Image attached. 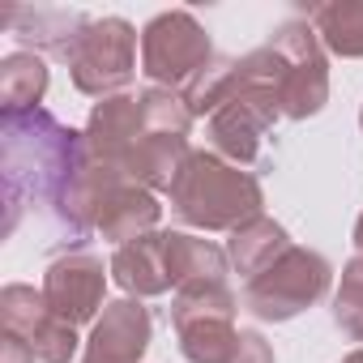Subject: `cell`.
<instances>
[{
    "label": "cell",
    "instance_id": "1",
    "mask_svg": "<svg viewBox=\"0 0 363 363\" xmlns=\"http://www.w3.org/2000/svg\"><path fill=\"white\" fill-rule=\"evenodd\" d=\"M86 162V133L60 124L52 111H5L0 116V171H5V235L22 210L60 218L65 197Z\"/></svg>",
    "mask_w": 363,
    "mask_h": 363
},
{
    "label": "cell",
    "instance_id": "2",
    "mask_svg": "<svg viewBox=\"0 0 363 363\" xmlns=\"http://www.w3.org/2000/svg\"><path fill=\"white\" fill-rule=\"evenodd\" d=\"M261 179L214 150H193L171 184V214L197 231H235L265 214Z\"/></svg>",
    "mask_w": 363,
    "mask_h": 363
},
{
    "label": "cell",
    "instance_id": "3",
    "mask_svg": "<svg viewBox=\"0 0 363 363\" xmlns=\"http://www.w3.org/2000/svg\"><path fill=\"white\" fill-rule=\"evenodd\" d=\"M240 73H244L240 90L206 120V137H210L214 154H223L235 167H248L261 158V141L282 116V107H278L282 60L269 43H261L257 52L240 56Z\"/></svg>",
    "mask_w": 363,
    "mask_h": 363
},
{
    "label": "cell",
    "instance_id": "4",
    "mask_svg": "<svg viewBox=\"0 0 363 363\" xmlns=\"http://www.w3.org/2000/svg\"><path fill=\"white\" fill-rule=\"evenodd\" d=\"M235 291L227 282H193L171 299V325L179 337V354L189 363H231L240 329H235Z\"/></svg>",
    "mask_w": 363,
    "mask_h": 363
},
{
    "label": "cell",
    "instance_id": "5",
    "mask_svg": "<svg viewBox=\"0 0 363 363\" xmlns=\"http://www.w3.org/2000/svg\"><path fill=\"white\" fill-rule=\"evenodd\" d=\"M333 282V265L312 252V248H291L282 252L265 274H257L252 282H244V308L257 316V320H295L299 312H308L312 303L325 299Z\"/></svg>",
    "mask_w": 363,
    "mask_h": 363
},
{
    "label": "cell",
    "instance_id": "6",
    "mask_svg": "<svg viewBox=\"0 0 363 363\" xmlns=\"http://www.w3.org/2000/svg\"><path fill=\"white\" fill-rule=\"evenodd\" d=\"M65 60L82 94L90 99L124 94V86L137 77V30L124 18H90Z\"/></svg>",
    "mask_w": 363,
    "mask_h": 363
},
{
    "label": "cell",
    "instance_id": "7",
    "mask_svg": "<svg viewBox=\"0 0 363 363\" xmlns=\"http://www.w3.org/2000/svg\"><path fill=\"white\" fill-rule=\"evenodd\" d=\"M210 60H214V43L189 9H167V13L145 22V30H141V73L150 77V86L184 90Z\"/></svg>",
    "mask_w": 363,
    "mask_h": 363
},
{
    "label": "cell",
    "instance_id": "8",
    "mask_svg": "<svg viewBox=\"0 0 363 363\" xmlns=\"http://www.w3.org/2000/svg\"><path fill=\"white\" fill-rule=\"evenodd\" d=\"M269 48L282 60L278 107L286 120H308L329 103V60L312 22H282L269 35Z\"/></svg>",
    "mask_w": 363,
    "mask_h": 363
},
{
    "label": "cell",
    "instance_id": "9",
    "mask_svg": "<svg viewBox=\"0 0 363 363\" xmlns=\"http://www.w3.org/2000/svg\"><path fill=\"white\" fill-rule=\"evenodd\" d=\"M0 329L18 333L39 363H69L77 354V325L60 320L52 312V303L43 299V291L26 286V282H9L0 291Z\"/></svg>",
    "mask_w": 363,
    "mask_h": 363
},
{
    "label": "cell",
    "instance_id": "10",
    "mask_svg": "<svg viewBox=\"0 0 363 363\" xmlns=\"http://www.w3.org/2000/svg\"><path fill=\"white\" fill-rule=\"evenodd\" d=\"M107 274L111 269H103L94 252H65L43 269V299L69 325L99 320V308H107Z\"/></svg>",
    "mask_w": 363,
    "mask_h": 363
},
{
    "label": "cell",
    "instance_id": "11",
    "mask_svg": "<svg viewBox=\"0 0 363 363\" xmlns=\"http://www.w3.org/2000/svg\"><path fill=\"white\" fill-rule=\"evenodd\" d=\"M150 337H154L150 308L133 295L111 299L82 346V363H141V354L150 350Z\"/></svg>",
    "mask_w": 363,
    "mask_h": 363
},
{
    "label": "cell",
    "instance_id": "12",
    "mask_svg": "<svg viewBox=\"0 0 363 363\" xmlns=\"http://www.w3.org/2000/svg\"><path fill=\"white\" fill-rule=\"evenodd\" d=\"M82 133H86V150H90L99 162L124 171L133 145H137L141 133H145L137 94H111V99H99V103L90 107V120H86Z\"/></svg>",
    "mask_w": 363,
    "mask_h": 363
},
{
    "label": "cell",
    "instance_id": "13",
    "mask_svg": "<svg viewBox=\"0 0 363 363\" xmlns=\"http://www.w3.org/2000/svg\"><path fill=\"white\" fill-rule=\"evenodd\" d=\"M158 218H162L158 197H154L150 189L133 184V179H120V184L103 197V206H99L94 231H99L107 244L124 248V244H133V240L158 231Z\"/></svg>",
    "mask_w": 363,
    "mask_h": 363
},
{
    "label": "cell",
    "instance_id": "14",
    "mask_svg": "<svg viewBox=\"0 0 363 363\" xmlns=\"http://www.w3.org/2000/svg\"><path fill=\"white\" fill-rule=\"evenodd\" d=\"M111 278L120 291H128L133 299H154V295H167L171 291V278H167V252H162V231H150L124 248L111 252Z\"/></svg>",
    "mask_w": 363,
    "mask_h": 363
},
{
    "label": "cell",
    "instance_id": "15",
    "mask_svg": "<svg viewBox=\"0 0 363 363\" xmlns=\"http://www.w3.org/2000/svg\"><path fill=\"white\" fill-rule=\"evenodd\" d=\"M162 252H167L171 291L193 286V282H227L231 274L227 248H218L214 240L189 235V231H162Z\"/></svg>",
    "mask_w": 363,
    "mask_h": 363
},
{
    "label": "cell",
    "instance_id": "16",
    "mask_svg": "<svg viewBox=\"0 0 363 363\" xmlns=\"http://www.w3.org/2000/svg\"><path fill=\"white\" fill-rule=\"evenodd\" d=\"M295 244H291V235H286V227L282 223H274L269 214H257V218H248V223H240L235 231H231V240H227V261H231V269L244 278V282H252L257 274H265L282 252H291Z\"/></svg>",
    "mask_w": 363,
    "mask_h": 363
},
{
    "label": "cell",
    "instance_id": "17",
    "mask_svg": "<svg viewBox=\"0 0 363 363\" xmlns=\"http://www.w3.org/2000/svg\"><path fill=\"white\" fill-rule=\"evenodd\" d=\"M86 13L77 9H9L5 26L13 30L18 43L35 48V52H56L60 60L69 56V48L77 43V35L86 30Z\"/></svg>",
    "mask_w": 363,
    "mask_h": 363
},
{
    "label": "cell",
    "instance_id": "18",
    "mask_svg": "<svg viewBox=\"0 0 363 363\" xmlns=\"http://www.w3.org/2000/svg\"><path fill=\"white\" fill-rule=\"evenodd\" d=\"M189 137H162V133H141V141L133 145L128 162H124V175L133 184L150 189V193H171L179 167L189 158Z\"/></svg>",
    "mask_w": 363,
    "mask_h": 363
},
{
    "label": "cell",
    "instance_id": "19",
    "mask_svg": "<svg viewBox=\"0 0 363 363\" xmlns=\"http://www.w3.org/2000/svg\"><path fill=\"white\" fill-rule=\"evenodd\" d=\"M312 30L320 35V48L342 60H363V0H329L308 9Z\"/></svg>",
    "mask_w": 363,
    "mask_h": 363
},
{
    "label": "cell",
    "instance_id": "20",
    "mask_svg": "<svg viewBox=\"0 0 363 363\" xmlns=\"http://www.w3.org/2000/svg\"><path fill=\"white\" fill-rule=\"evenodd\" d=\"M48 65L35 52H13L0 60V111H30L48 94Z\"/></svg>",
    "mask_w": 363,
    "mask_h": 363
},
{
    "label": "cell",
    "instance_id": "21",
    "mask_svg": "<svg viewBox=\"0 0 363 363\" xmlns=\"http://www.w3.org/2000/svg\"><path fill=\"white\" fill-rule=\"evenodd\" d=\"M141 103V124L145 133H162V137H189L193 133V111L179 90H162V86H145L137 94Z\"/></svg>",
    "mask_w": 363,
    "mask_h": 363
},
{
    "label": "cell",
    "instance_id": "22",
    "mask_svg": "<svg viewBox=\"0 0 363 363\" xmlns=\"http://www.w3.org/2000/svg\"><path fill=\"white\" fill-rule=\"evenodd\" d=\"M333 320L354 342H363V257H350L342 265V286L333 295Z\"/></svg>",
    "mask_w": 363,
    "mask_h": 363
},
{
    "label": "cell",
    "instance_id": "23",
    "mask_svg": "<svg viewBox=\"0 0 363 363\" xmlns=\"http://www.w3.org/2000/svg\"><path fill=\"white\" fill-rule=\"evenodd\" d=\"M231 363H274V346L257 329H240V342H235Z\"/></svg>",
    "mask_w": 363,
    "mask_h": 363
},
{
    "label": "cell",
    "instance_id": "24",
    "mask_svg": "<svg viewBox=\"0 0 363 363\" xmlns=\"http://www.w3.org/2000/svg\"><path fill=\"white\" fill-rule=\"evenodd\" d=\"M0 363H39V359H35V350H30L18 333L0 329Z\"/></svg>",
    "mask_w": 363,
    "mask_h": 363
},
{
    "label": "cell",
    "instance_id": "25",
    "mask_svg": "<svg viewBox=\"0 0 363 363\" xmlns=\"http://www.w3.org/2000/svg\"><path fill=\"white\" fill-rule=\"evenodd\" d=\"M354 248H359V257H363V214L354 218Z\"/></svg>",
    "mask_w": 363,
    "mask_h": 363
},
{
    "label": "cell",
    "instance_id": "26",
    "mask_svg": "<svg viewBox=\"0 0 363 363\" xmlns=\"http://www.w3.org/2000/svg\"><path fill=\"white\" fill-rule=\"evenodd\" d=\"M342 363H363V350H350V354H346Z\"/></svg>",
    "mask_w": 363,
    "mask_h": 363
},
{
    "label": "cell",
    "instance_id": "27",
    "mask_svg": "<svg viewBox=\"0 0 363 363\" xmlns=\"http://www.w3.org/2000/svg\"><path fill=\"white\" fill-rule=\"evenodd\" d=\"M359 128H363V111H359Z\"/></svg>",
    "mask_w": 363,
    "mask_h": 363
}]
</instances>
